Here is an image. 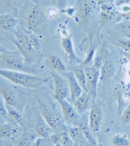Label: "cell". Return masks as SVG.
<instances>
[{"instance_id": "ba28073f", "label": "cell", "mask_w": 130, "mask_h": 146, "mask_svg": "<svg viewBox=\"0 0 130 146\" xmlns=\"http://www.w3.org/2000/svg\"><path fill=\"white\" fill-rule=\"evenodd\" d=\"M97 10H99V5L98 4L97 0L76 1V15L81 22H85L89 20Z\"/></svg>"}, {"instance_id": "5bb4252c", "label": "cell", "mask_w": 130, "mask_h": 146, "mask_svg": "<svg viewBox=\"0 0 130 146\" xmlns=\"http://www.w3.org/2000/svg\"><path fill=\"white\" fill-rule=\"evenodd\" d=\"M60 44L70 64L76 66L83 62V60L79 57L75 52L71 36H66L62 38Z\"/></svg>"}, {"instance_id": "f1b7e54d", "label": "cell", "mask_w": 130, "mask_h": 146, "mask_svg": "<svg viewBox=\"0 0 130 146\" xmlns=\"http://www.w3.org/2000/svg\"><path fill=\"white\" fill-rule=\"evenodd\" d=\"M112 146H129L130 140L128 135L124 133H117L112 137L111 140Z\"/></svg>"}, {"instance_id": "d6986e66", "label": "cell", "mask_w": 130, "mask_h": 146, "mask_svg": "<svg viewBox=\"0 0 130 146\" xmlns=\"http://www.w3.org/2000/svg\"><path fill=\"white\" fill-rule=\"evenodd\" d=\"M38 137L32 128H25L21 135L14 140L15 146H32Z\"/></svg>"}, {"instance_id": "d4e9b609", "label": "cell", "mask_w": 130, "mask_h": 146, "mask_svg": "<svg viewBox=\"0 0 130 146\" xmlns=\"http://www.w3.org/2000/svg\"><path fill=\"white\" fill-rule=\"evenodd\" d=\"M67 131H68L70 136L71 137L73 142L82 143V144L89 146L87 140L84 137L83 131H81V128L79 126H71L68 128Z\"/></svg>"}, {"instance_id": "f546056e", "label": "cell", "mask_w": 130, "mask_h": 146, "mask_svg": "<svg viewBox=\"0 0 130 146\" xmlns=\"http://www.w3.org/2000/svg\"><path fill=\"white\" fill-rule=\"evenodd\" d=\"M27 33L28 36H29V40L31 41V44H32V46L37 50L38 52H40V50L41 48V38L40 36L35 35L30 32H26Z\"/></svg>"}, {"instance_id": "5b68a950", "label": "cell", "mask_w": 130, "mask_h": 146, "mask_svg": "<svg viewBox=\"0 0 130 146\" xmlns=\"http://www.w3.org/2000/svg\"><path fill=\"white\" fill-rule=\"evenodd\" d=\"M48 27V21L43 9L38 4L35 5L27 14L26 18L27 31L40 37L46 35Z\"/></svg>"}, {"instance_id": "ac0fdd59", "label": "cell", "mask_w": 130, "mask_h": 146, "mask_svg": "<svg viewBox=\"0 0 130 146\" xmlns=\"http://www.w3.org/2000/svg\"><path fill=\"white\" fill-rule=\"evenodd\" d=\"M62 75L66 78L67 81H68L70 90L69 100H70V102L73 104L75 102V100L80 96L84 90L78 82L74 73L72 71H67Z\"/></svg>"}, {"instance_id": "e0dca14e", "label": "cell", "mask_w": 130, "mask_h": 146, "mask_svg": "<svg viewBox=\"0 0 130 146\" xmlns=\"http://www.w3.org/2000/svg\"><path fill=\"white\" fill-rule=\"evenodd\" d=\"M19 19L11 13H0V30L13 34L18 27Z\"/></svg>"}, {"instance_id": "52a82bcc", "label": "cell", "mask_w": 130, "mask_h": 146, "mask_svg": "<svg viewBox=\"0 0 130 146\" xmlns=\"http://www.w3.org/2000/svg\"><path fill=\"white\" fill-rule=\"evenodd\" d=\"M51 78L55 83L54 93L53 99L56 101L59 100L70 99L69 83L66 78L59 73L51 71Z\"/></svg>"}, {"instance_id": "b9f144b4", "label": "cell", "mask_w": 130, "mask_h": 146, "mask_svg": "<svg viewBox=\"0 0 130 146\" xmlns=\"http://www.w3.org/2000/svg\"><path fill=\"white\" fill-rule=\"evenodd\" d=\"M29 1H32L33 3H35L36 5L38 3V0H29Z\"/></svg>"}, {"instance_id": "ee69618b", "label": "cell", "mask_w": 130, "mask_h": 146, "mask_svg": "<svg viewBox=\"0 0 130 146\" xmlns=\"http://www.w3.org/2000/svg\"></svg>"}, {"instance_id": "ab89813d", "label": "cell", "mask_w": 130, "mask_h": 146, "mask_svg": "<svg viewBox=\"0 0 130 146\" xmlns=\"http://www.w3.org/2000/svg\"><path fill=\"white\" fill-rule=\"evenodd\" d=\"M73 146H88L84 144H82V143H78V142H74L73 144Z\"/></svg>"}, {"instance_id": "484cf974", "label": "cell", "mask_w": 130, "mask_h": 146, "mask_svg": "<svg viewBox=\"0 0 130 146\" xmlns=\"http://www.w3.org/2000/svg\"><path fill=\"white\" fill-rule=\"evenodd\" d=\"M112 44L120 48L122 52L130 54V39L122 36H112L110 39Z\"/></svg>"}, {"instance_id": "30bf717a", "label": "cell", "mask_w": 130, "mask_h": 146, "mask_svg": "<svg viewBox=\"0 0 130 146\" xmlns=\"http://www.w3.org/2000/svg\"><path fill=\"white\" fill-rule=\"evenodd\" d=\"M86 78V92L95 102L97 98L98 83L100 81V69L93 66L84 67Z\"/></svg>"}, {"instance_id": "277c9868", "label": "cell", "mask_w": 130, "mask_h": 146, "mask_svg": "<svg viewBox=\"0 0 130 146\" xmlns=\"http://www.w3.org/2000/svg\"><path fill=\"white\" fill-rule=\"evenodd\" d=\"M0 69L20 71L33 74L35 72L32 66H30L25 61L18 50L0 53Z\"/></svg>"}, {"instance_id": "e575fe53", "label": "cell", "mask_w": 130, "mask_h": 146, "mask_svg": "<svg viewBox=\"0 0 130 146\" xmlns=\"http://www.w3.org/2000/svg\"><path fill=\"white\" fill-rule=\"evenodd\" d=\"M0 116L8 117L6 104H5L4 100L3 99L1 95H0Z\"/></svg>"}, {"instance_id": "7a4b0ae2", "label": "cell", "mask_w": 130, "mask_h": 146, "mask_svg": "<svg viewBox=\"0 0 130 146\" xmlns=\"http://www.w3.org/2000/svg\"><path fill=\"white\" fill-rule=\"evenodd\" d=\"M0 76L24 88L38 90L49 82L50 78H42L30 73L0 69Z\"/></svg>"}, {"instance_id": "1f68e13d", "label": "cell", "mask_w": 130, "mask_h": 146, "mask_svg": "<svg viewBox=\"0 0 130 146\" xmlns=\"http://www.w3.org/2000/svg\"><path fill=\"white\" fill-rule=\"evenodd\" d=\"M121 121L124 125L130 124V102L126 106L121 114Z\"/></svg>"}, {"instance_id": "ffe728a7", "label": "cell", "mask_w": 130, "mask_h": 146, "mask_svg": "<svg viewBox=\"0 0 130 146\" xmlns=\"http://www.w3.org/2000/svg\"><path fill=\"white\" fill-rule=\"evenodd\" d=\"M115 68L111 58H105L100 69V81L102 83H108L114 78Z\"/></svg>"}, {"instance_id": "3957f363", "label": "cell", "mask_w": 130, "mask_h": 146, "mask_svg": "<svg viewBox=\"0 0 130 146\" xmlns=\"http://www.w3.org/2000/svg\"><path fill=\"white\" fill-rule=\"evenodd\" d=\"M13 38L10 41L24 57L28 65L33 66L41 57L40 52H38L31 44L27 33L17 27L13 33Z\"/></svg>"}, {"instance_id": "9c48e42d", "label": "cell", "mask_w": 130, "mask_h": 146, "mask_svg": "<svg viewBox=\"0 0 130 146\" xmlns=\"http://www.w3.org/2000/svg\"><path fill=\"white\" fill-rule=\"evenodd\" d=\"M58 103L60 106L62 116L66 123H69L72 126H79L83 117L76 110L74 106L69 100H59Z\"/></svg>"}, {"instance_id": "f35d334b", "label": "cell", "mask_w": 130, "mask_h": 146, "mask_svg": "<svg viewBox=\"0 0 130 146\" xmlns=\"http://www.w3.org/2000/svg\"><path fill=\"white\" fill-rule=\"evenodd\" d=\"M7 50H7V48H5L3 46L2 44H0V53L7 52Z\"/></svg>"}, {"instance_id": "4fadbf2b", "label": "cell", "mask_w": 130, "mask_h": 146, "mask_svg": "<svg viewBox=\"0 0 130 146\" xmlns=\"http://www.w3.org/2000/svg\"><path fill=\"white\" fill-rule=\"evenodd\" d=\"M126 84L123 81L118 83L114 89V97L117 103V113L121 116L123 111L130 102V98Z\"/></svg>"}, {"instance_id": "7402d4cb", "label": "cell", "mask_w": 130, "mask_h": 146, "mask_svg": "<svg viewBox=\"0 0 130 146\" xmlns=\"http://www.w3.org/2000/svg\"><path fill=\"white\" fill-rule=\"evenodd\" d=\"M92 102V98L88 92L83 91L75 102L72 104L81 115H83L90 109Z\"/></svg>"}, {"instance_id": "7bdbcfd3", "label": "cell", "mask_w": 130, "mask_h": 146, "mask_svg": "<svg viewBox=\"0 0 130 146\" xmlns=\"http://www.w3.org/2000/svg\"><path fill=\"white\" fill-rule=\"evenodd\" d=\"M53 146H63L60 143H58V144H53Z\"/></svg>"}, {"instance_id": "9a60e30c", "label": "cell", "mask_w": 130, "mask_h": 146, "mask_svg": "<svg viewBox=\"0 0 130 146\" xmlns=\"http://www.w3.org/2000/svg\"><path fill=\"white\" fill-rule=\"evenodd\" d=\"M24 130V127L8 121L0 127V139L14 142Z\"/></svg>"}, {"instance_id": "836d02e7", "label": "cell", "mask_w": 130, "mask_h": 146, "mask_svg": "<svg viewBox=\"0 0 130 146\" xmlns=\"http://www.w3.org/2000/svg\"><path fill=\"white\" fill-rule=\"evenodd\" d=\"M32 146H53L49 139L38 137Z\"/></svg>"}, {"instance_id": "4dcf8cb0", "label": "cell", "mask_w": 130, "mask_h": 146, "mask_svg": "<svg viewBox=\"0 0 130 146\" xmlns=\"http://www.w3.org/2000/svg\"><path fill=\"white\" fill-rule=\"evenodd\" d=\"M60 143L63 146H73L74 142H73L68 131H65L60 132Z\"/></svg>"}, {"instance_id": "2e32d148", "label": "cell", "mask_w": 130, "mask_h": 146, "mask_svg": "<svg viewBox=\"0 0 130 146\" xmlns=\"http://www.w3.org/2000/svg\"><path fill=\"white\" fill-rule=\"evenodd\" d=\"M31 128L35 130L38 137L41 138L48 139L50 135L54 131L41 116L40 113L36 114L34 119L32 121Z\"/></svg>"}, {"instance_id": "6da1fadb", "label": "cell", "mask_w": 130, "mask_h": 146, "mask_svg": "<svg viewBox=\"0 0 130 146\" xmlns=\"http://www.w3.org/2000/svg\"><path fill=\"white\" fill-rule=\"evenodd\" d=\"M22 88L0 76V95L3 99L6 104L13 107L21 113L28 102L27 95Z\"/></svg>"}, {"instance_id": "44dd1931", "label": "cell", "mask_w": 130, "mask_h": 146, "mask_svg": "<svg viewBox=\"0 0 130 146\" xmlns=\"http://www.w3.org/2000/svg\"><path fill=\"white\" fill-rule=\"evenodd\" d=\"M46 64L51 69V71L64 74L67 72L66 67L58 55L55 54H49L46 57Z\"/></svg>"}, {"instance_id": "d590c367", "label": "cell", "mask_w": 130, "mask_h": 146, "mask_svg": "<svg viewBox=\"0 0 130 146\" xmlns=\"http://www.w3.org/2000/svg\"><path fill=\"white\" fill-rule=\"evenodd\" d=\"M114 5L117 8L123 5H130V0H115Z\"/></svg>"}, {"instance_id": "d6a6232c", "label": "cell", "mask_w": 130, "mask_h": 146, "mask_svg": "<svg viewBox=\"0 0 130 146\" xmlns=\"http://www.w3.org/2000/svg\"><path fill=\"white\" fill-rule=\"evenodd\" d=\"M17 4L18 0H0V5L10 9H16Z\"/></svg>"}, {"instance_id": "4316f807", "label": "cell", "mask_w": 130, "mask_h": 146, "mask_svg": "<svg viewBox=\"0 0 130 146\" xmlns=\"http://www.w3.org/2000/svg\"><path fill=\"white\" fill-rule=\"evenodd\" d=\"M72 71L74 73L76 80H77L78 82L81 86V88H83L84 91L86 92V78L85 71H84V67L80 64V65L74 66Z\"/></svg>"}, {"instance_id": "603a6c76", "label": "cell", "mask_w": 130, "mask_h": 146, "mask_svg": "<svg viewBox=\"0 0 130 146\" xmlns=\"http://www.w3.org/2000/svg\"><path fill=\"white\" fill-rule=\"evenodd\" d=\"M8 121L24 127V118L21 112L9 105L6 104Z\"/></svg>"}, {"instance_id": "60d3db41", "label": "cell", "mask_w": 130, "mask_h": 146, "mask_svg": "<svg viewBox=\"0 0 130 146\" xmlns=\"http://www.w3.org/2000/svg\"><path fill=\"white\" fill-rule=\"evenodd\" d=\"M123 53H124V56H125V57L130 61V54H129V53H125V52H123Z\"/></svg>"}, {"instance_id": "8fae6325", "label": "cell", "mask_w": 130, "mask_h": 146, "mask_svg": "<svg viewBox=\"0 0 130 146\" xmlns=\"http://www.w3.org/2000/svg\"><path fill=\"white\" fill-rule=\"evenodd\" d=\"M99 12L98 22L100 25L115 24L118 22L119 12L114 3L99 6Z\"/></svg>"}, {"instance_id": "74e56055", "label": "cell", "mask_w": 130, "mask_h": 146, "mask_svg": "<svg viewBox=\"0 0 130 146\" xmlns=\"http://www.w3.org/2000/svg\"><path fill=\"white\" fill-rule=\"evenodd\" d=\"M56 1L59 9L63 10L66 7L69 0H56Z\"/></svg>"}, {"instance_id": "8d00e7d4", "label": "cell", "mask_w": 130, "mask_h": 146, "mask_svg": "<svg viewBox=\"0 0 130 146\" xmlns=\"http://www.w3.org/2000/svg\"><path fill=\"white\" fill-rule=\"evenodd\" d=\"M0 146H15V145L12 140L0 139Z\"/></svg>"}, {"instance_id": "cb8c5ba5", "label": "cell", "mask_w": 130, "mask_h": 146, "mask_svg": "<svg viewBox=\"0 0 130 146\" xmlns=\"http://www.w3.org/2000/svg\"><path fill=\"white\" fill-rule=\"evenodd\" d=\"M79 127L81 128V131H83L84 137L86 139L89 146H99L97 139L95 137L94 134L90 130L88 125V122H86L83 118L82 119Z\"/></svg>"}, {"instance_id": "83f0119b", "label": "cell", "mask_w": 130, "mask_h": 146, "mask_svg": "<svg viewBox=\"0 0 130 146\" xmlns=\"http://www.w3.org/2000/svg\"><path fill=\"white\" fill-rule=\"evenodd\" d=\"M116 31L122 37L130 39V21H123L114 24Z\"/></svg>"}, {"instance_id": "7c38bea8", "label": "cell", "mask_w": 130, "mask_h": 146, "mask_svg": "<svg viewBox=\"0 0 130 146\" xmlns=\"http://www.w3.org/2000/svg\"><path fill=\"white\" fill-rule=\"evenodd\" d=\"M103 111L96 102H92L90 109L88 125L93 133L99 131L103 121Z\"/></svg>"}, {"instance_id": "f6af8a7d", "label": "cell", "mask_w": 130, "mask_h": 146, "mask_svg": "<svg viewBox=\"0 0 130 146\" xmlns=\"http://www.w3.org/2000/svg\"><path fill=\"white\" fill-rule=\"evenodd\" d=\"M129 125H130V124H129Z\"/></svg>"}, {"instance_id": "8992f818", "label": "cell", "mask_w": 130, "mask_h": 146, "mask_svg": "<svg viewBox=\"0 0 130 146\" xmlns=\"http://www.w3.org/2000/svg\"><path fill=\"white\" fill-rule=\"evenodd\" d=\"M38 102L39 113L53 131L56 132L67 131L68 128L66 125L62 114L53 107L49 106L40 100H38Z\"/></svg>"}]
</instances>
